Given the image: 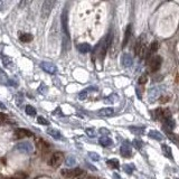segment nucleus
I'll return each mask as SVG.
<instances>
[{"label": "nucleus", "instance_id": "f257e3e1", "mask_svg": "<svg viewBox=\"0 0 179 179\" xmlns=\"http://www.w3.org/2000/svg\"><path fill=\"white\" fill-rule=\"evenodd\" d=\"M60 21H62V32H63V44H64V46H66V49H69V14H67V8L66 7H65L63 13H62Z\"/></svg>", "mask_w": 179, "mask_h": 179}, {"label": "nucleus", "instance_id": "f03ea898", "mask_svg": "<svg viewBox=\"0 0 179 179\" xmlns=\"http://www.w3.org/2000/svg\"><path fill=\"white\" fill-rule=\"evenodd\" d=\"M134 53L142 60L143 57L147 54V41H146V35L142 34L140 35L137 41H136V45H134Z\"/></svg>", "mask_w": 179, "mask_h": 179}, {"label": "nucleus", "instance_id": "7ed1b4c3", "mask_svg": "<svg viewBox=\"0 0 179 179\" xmlns=\"http://www.w3.org/2000/svg\"><path fill=\"white\" fill-rule=\"evenodd\" d=\"M62 176L69 179H82L85 177V171L80 168L75 169H64L62 170Z\"/></svg>", "mask_w": 179, "mask_h": 179}, {"label": "nucleus", "instance_id": "20e7f679", "mask_svg": "<svg viewBox=\"0 0 179 179\" xmlns=\"http://www.w3.org/2000/svg\"><path fill=\"white\" fill-rule=\"evenodd\" d=\"M55 6V0H45L44 4H43V7H41V18L43 19H47L48 16L51 15L52 9L53 7Z\"/></svg>", "mask_w": 179, "mask_h": 179}, {"label": "nucleus", "instance_id": "39448f33", "mask_svg": "<svg viewBox=\"0 0 179 179\" xmlns=\"http://www.w3.org/2000/svg\"><path fill=\"white\" fill-rule=\"evenodd\" d=\"M63 160H64L63 152H60V151L54 152L53 156L51 157L49 161H48V165L51 166V167H53V168H58V167L62 165Z\"/></svg>", "mask_w": 179, "mask_h": 179}, {"label": "nucleus", "instance_id": "423d86ee", "mask_svg": "<svg viewBox=\"0 0 179 179\" xmlns=\"http://www.w3.org/2000/svg\"><path fill=\"white\" fill-rule=\"evenodd\" d=\"M161 63H162L161 56H159V55L153 56L151 60H149V63H148V69H149V72H151V73L157 72L158 69H160Z\"/></svg>", "mask_w": 179, "mask_h": 179}, {"label": "nucleus", "instance_id": "0eeeda50", "mask_svg": "<svg viewBox=\"0 0 179 179\" xmlns=\"http://www.w3.org/2000/svg\"><path fill=\"white\" fill-rule=\"evenodd\" d=\"M16 149H17L18 151L23 152V153H28V155H30V153L34 152L32 144L30 142H26V141L17 143V144H16Z\"/></svg>", "mask_w": 179, "mask_h": 179}, {"label": "nucleus", "instance_id": "6e6552de", "mask_svg": "<svg viewBox=\"0 0 179 179\" xmlns=\"http://www.w3.org/2000/svg\"><path fill=\"white\" fill-rule=\"evenodd\" d=\"M155 118L156 119H159V120H166L168 119V118H171V111L169 109H167V108H159V109H157L155 111Z\"/></svg>", "mask_w": 179, "mask_h": 179}, {"label": "nucleus", "instance_id": "1a4fd4ad", "mask_svg": "<svg viewBox=\"0 0 179 179\" xmlns=\"http://www.w3.org/2000/svg\"><path fill=\"white\" fill-rule=\"evenodd\" d=\"M160 95V88L158 86H151L148 90V101L152 103L155 102Z\"/></svg>", "mask_w": 179, "mask_h": 179}, {"label": "nucleus", "instance_id": "9d476101", "mask_svg": "<svg viewBox=\"0 0 179 179\" xmlns=\"http://www.w3.org/2000/svg\"><path fill=\"white\" fill-rule=\"evenodd\" d=\"M41 67L43 71H45L48 74H55L57 72L56 65L54 63H52V62H41Z\"/></svg>", "mask_w": 179, "mask_h": 179}, {"label": "nucleus", "instance_id": "9b49d317", "mask_svg": "<svg viewBox=\"0 0 179 179\" xmlns=\"http://www.w3.org/2000/svg\"><path fill=\"white\" fill-rule=\"evenodd\" d=\"M120 152H121V156L124 157V158H130V157L132 156V149H131L130 144H129V141H125L121 146Z\"/></svg>", "mask_w": 179, "mask_h": 179}, {"label": "nucleus", "instance_id": "f8f14e48", "mask_svg": "<svg viewBox=\"0 0 179 179\" xmlns=\"http://www.w3.org/2000/svg\"><path fill=\"white\" fill-rule=\"evenodd\" d=\"M32 131H29L27 129H16L15 130V137L18 139H21V138H25V137H32Z\"/></svg>", "mask_w": 179, "mask_h": 179}, {"label": "nucleus", "instance_id": "ddd939ff", "mask_svg": "<svg viewBox=\"0 0 179 179\" xmlns=\"http://www.w3.org/2000/svg\"><path fill=\"white\" fill-rule=\"evenodd\" d=\"M121 64L123 67H130L133 64V58L132 56L130 55L129 53H124L122 57H121Z\"/></svg>", "mask_w": 179, "mask_h": 179}, {"label": "nucleus", "instance_id": "4468645a", "mask_svg": "<svg viewBox=\"0 0 179 179\" xmlns=\"http://www.w3.org/2000/svg\"><path fill=\"white\" fill-rule=\"evenodd\" d=\"M131 32H132V25H131V24H129L128 26H127L125 32H124L123 43H122V46H123V47H125L127 45H128L129 39H130V37H131Z\"/></svg>", "mask_w": 179, "mask_h": 179}, {"label": "nucleus", "instance_id": "2eb2a0df", "mask_svg": "<svg viewBox=\"0 0 179 179\" xmlns=\"http://www.w3.org/2000/svg\"><path fill=\"white\" fill-rule=\"evenodd\" d=\"M36 144L37 147L41 149L43 152H46L48 149H49V144H48V142H46L45 140H43V139L38 138L36 139Z\"/></svg>", "mask_w": 179, "mask_h": 179}, {"label": "nucleus", "instance_id": "dca6fc26", "mask_svg": "<svg viewBox=\"0 0 179 179\" xmlns=\"http://www.w3.org/2000/svg\"><path fill=\"white\" fill-rule=\"evenodd\" d=\"M47 134H49L52 138H54L55 140H62V134L58 130H56V129H52V128H48L47 129Z\"/></svg>", "mask_w": 179, "mask_h": 179}, {"label": "nucleus", "instance_id": "f3484780", "mask_svg": "<svg viewBox=\"0 0 179 179\" xmlns=\"http://www.w3.org/2000/svg\"><path fill=\"white\" fill-rule=\"evenodd\" d=\"M114 113V111L112 108H103L101 110L99 111V115L100 116H103V118H106V116H112Z\"/></svg>", "mask_w": 179, "mask_h": 179}, {"label": "nucleus", "instance_id": "a211bd4d", "mask_svg": "<svg viewBox=\"0 0 179 179\" xmlns=\"http://www.w3.org/2000/svg\"><path fill=\"white\" fill-rule=\"evenodd\" d=\"M148 136H149V138L155 139V140H158V141H161V140L164 139L162 134H161L159 131H156V130H151V131H149Z\"/></svg>", "mask_w": 179, "mask_h": 179}, {"label": "nucleus", "instance_id": "6ab92c4d", "mask_svg": "<svg viewBox=\"0 0 179 179\" xmlns=\"http://www.w3.org/2000/svg\"><path fill=\"white\" fill-rule=\"evenodd\" d=\"M99 143L101 144L102 147H111L113 144V141L108 137H102L99 139Z\"/></svg>", "mask_w": 179, "mask_h": 179}, {"label": "nucleus", "instance_id": "aec40b11", "mask_svg": "<svg viewBox=\"0 0 179 179\" xmlns=\"http://www.w3.org/2000/svg\"><path fill=\"white\" fill-rule=\"evenodd\" d=\"M158 48H159V44H158V41H153L151 45H150V47H149V51L147 52V54L146 55L149 57V56H151L153 53H156L157 51H158Z\"/></svg>", "mask_w": 179, "mask_h": 179}, {"label": "nucleus", "instance_id": "412c9836", "mask_svg": "<svg viewBox=\"0 0 179 179\" xmlns=\"http://www.w3.org/2000/svg\"><path fill=\"white\" fill-rule=\"evenodd\" d=\"M77 48L82 54H86V53H88V52L91 51V45L87 44V43H83V44H80V45H78Z\"/></svg>", "mask_w": 179, "mask_h": 179}, {"label": "nucleus", "instance_id": "4be33fe9", "mask_svg": "<svg viewBox=\"0 0 179 179\" xmlns=\"http://www.w3.org/2000/svg\"><path fill=\"white\" fill-rule=\"evenodd\" d=\"M129 130L133 134H137V136H142L143 133H144V128H142V127H130Z\"/></svg>", "mask_w": 179, "mask_h": 179}, {"label": "nucleus", "instance_id": "5701e85b", "mask_svg": "<svg viewBox=\"0 0 179 179\" xmlns=\"http://www.w3.org/2000/svg\"><path fill=\"white\" fill-rule=\"evenodd\" d=\"M161 149H162V151L165 152L166 156L168 157V158H170V159H172V153H171V149H170L169 146L162 143V144H161Z\"/></svg>", "mask_w": 179, "mask_h": 179}, {"label": "nucleus", "instance_id": "b1692460", "mask_svg": "<svg viewBox=\"0 0 179 179\" xmlns=\"http://www.w3.org/2000/svg\"><path fill=\"white\" fill-rule=\"evenodd\" d=\"M106 165H109L113 169H118L120 167V162L118 159H110V160L106 161Z\"/></svg>", "mask_w": 179, "mask_h": 179}, {"label": "nucleus", "instance_id": "393cba45", "mask_svg": "<svg viewBox=\"0 0 179 179\" xmlns=\"http://www.w3.org/2000/svg\"><path fill=\"white\" fill-rule=\"evenodd\" d=\"M116 100H118V95L113 93V94H111V95H109V96H106L105 99H104V103L112 104V103H114Z\"/></svg>", "mask_w": 179, "mask_h": 179}, {"label": "nucleus", "instance_id": "a878e982", "mask_svg": "<svg viewBox=\"0 0 179 179\" xmlns=\"http://www.w3.org/2000/svg\"><path fill=\"white\" fill-rule=\"evenodd\" d=\"M19 39L24 43H29V41H32V34H21L19 36Z\"/></svg>", "mask_w": 179, "mask_h": 179}, {"label": "nucleus", "instance_id": "bb28decb", "mask_svg": "<svg viewBox=\"0 0 179 179\" xmlns=\"http://www.w3.org/2000/svg\"><path fill=\"white\" fill-rule=\"evenodd\" d=\"M164 123H165V125L169 127L171 130L175 129V127H176V122H175V120L172 118H168V119L164 120Z\"/></svg>", "mask_w": 179, "mask_h": 179}, {"label": "nucleus", "instance_id": "cd10ccee", "mask_svg": "<svg viewBox=\"0 0 179 179\" xmlns=\"http://www.w3.org/2000/svg\"><path fill=\"white\" fill-rule=\"evenodd\" d=\"M2 62H4V65H5V67L7 69H11L13 66H14V63H13V60L9 58V57H2Z\"/></svg>", "mask_w": 179, "mask_h": 179}, {"label": "nucleus", "instance_id": "c85d7f7f", "mask_svg": "<svg viewBox=\"0 0 179 179\" xmlns=\"http://www.w3.org/2000/svg\"><path fill=\"white\" fill-rule=\"evenodd\" d=\"M65 165L67 166V167H73V166L76 165V159L72 156L67 157L66 160H65Z\"/></svg>", "mask_w": 179, "mask_h": 179}, {"label": "nucleus", "instance_id": "c756f323", "mask_svg": "<svg viewBox=\"0 0 179 179\" xmlns=\"http://www.w3.org/2000/svg\"><path fill=\"white\" fill-rule=\"evenodd\" d=\"M25 111H26V113H27L28 115H30V116L36 115V109H35L32 105H26Z\"/></svg>", "mask_w": 179, "mask_h": 179}, {"label": "nucleus", "instance_id": "7c9ffc66", "mask_svg": "<svg viewBox=\"0 0 179 179\" xmlns=\"http://www.w3.org/2000/svg\"><path fill=\"white\" fill-rule=\"evenodd\" d=\"M136 169V167L133 165H124L123 166V170L127 172V174H129V175H131L133 172V170Z\"/></svg>", "mask_w": 179, "mask_h": 179}, {"label": "nucleus", "instance_id": "2f4dec72", "mask_svg": "<svg viewBox=\"0 0 179 179\" xmlns=\"http://www.w3.org/2000/svg\"><path fill=\"white\" fill-rule=\"evenodd\" d=\"M132 146L136 148V149H139V150H140V149L142 148V141H141V140H138V139H134L132 141Z\"/></svg>", "mask_w": 179, "mask_h": 179}, {"label": "nucleus", "instance_id": "473e14b6", "mask_svg": "<svg viewBox=\"0 0 179 179\" xmlns=\"http://www.w3.org/2000/svg\"><path fill=\"white\" fill-rule=\"evenodd\" d=\"M37 122L39 124H43V125H49V121L45 119L44 116H38L37 118Z\"/></svg>", "mask_w": 179, "mask_h": 179}, {"label": "nucleus", "instance_id": "72a5a7b5", "mask_svg": "<svg viewBox=\"0 0 179 179\" xmlns=\"http://www.w3.org/2000/svg\"><path fill=\"white\" fill-rule=\"evenodd\" d=\"M78 99H80L81 101L86 100L87 99V91L86 90H83V91H81V92L78 93Z\"/></svg>", "mask_w": 179, "mask_h": 179}, {"label": "nucleus", "instance_id": "f704fd0d", "mask_svg": "<svg viewBox=\"0 0 179 179\" xmlns=\"http://www.w3.org/2000/svg\"><path fill=\"white\" fill-rule=\"evenodd\" d=\"M85 132H86V134L87 136H88V137H90V138H94V137H95V136H96V132H95V130H94V129H86V130H85Z\"/></svg>", "mask_w": 179, "mask_h": 179}, {"label": "nucleus", "instance_id": "c9c22d12", "mask_svg": "<svg viewBox=\"0 0 179 179\" xmlns=\"http://www.w3.org/2000/svg\"><path fill=\"white\" fill-rule=\"evenodd\" d=\"M88 157L92 159L93 161H99L100 160V156L97 155L96 152H88Z\"/></svg>", "mask_w": 179, "mask_h": 179}, {"label": "nucleus", "instance_id": "e433bc0d", "mask_svg": "<svg viewBox=\"0 0 179 179\" xmlns=\"http://www.w3.org/2000/svg\"><path fill=\"white\" fill-rule=\"evenodd\" d=\"M47 90H48V87H47L46 85H44V84H41V86L38 87V92L41 93V94H46Z\"/></svg>", "mask_w": 179, "mask_h": 179}, {"label": "nucleus", "instance_id": "4c0bfd02", "mask_svg": "<svg viewBox=\"0 0 179 179\" xmlns=\"http://www.w3.org/2000/svg\"><path fill=\"white\" fill-rule=\"evenodd\" d=\"M99 133H101L102 136L106 137L108 134H110V130H108V129L105 128H101V129H99Z\"/></svg>", "mask_w": 179, "mask_h": 179}, {"label": "nucleus", "instance_id": "58836bf2", "mask_svg": "<svg viewBox=\"0 0 179 179\" xmlns=\"http://www.w3.org/2000/svg\"><path fill=\"white\" fill-rule=\"evenodd\" d=\"M146 83H147V75H142L139 78V84L142 85V84H146Z\"/></svg>", "mask_w": 179, "mask_h": 179}, {"label": "nucleus", "instance_id": "ea45409f", "mask_svg": "<svg viewBox=\"0 0 179 179\" xmlns=\"http://www.w3.org/2000/svg\"><path fill=\"white\" fill-rule=\"evenodd\" d=\"M7 120H8L7 115L4 114V113H0V123H2V122H6Z\"/></svg>", "mask_w": 179, "mask_h": 179}, {"label": "nucleus", "instance_id": "a19ab883", "mask_svg": "<svg viewBox=\"0 0 179 179\" xmlns=\"http://www.w3.org/2000/svg\"><path fill=\"white\" fill-rule=\"evenodd\" d=\"M23 94H21V93H19V95H17V104H19V105H20V104H21V102H23Z\"/></svg>", "mask_w": 179, "mask_h": 179}, {"label": "nucleus", "instance_id": "79ce46f5", "mask_svg": "<svg viewBox=\"0 0 179 179\" xmlns=\"http://www.w3.org/2000/svg\"><path fill=\"white\" fill-rule=\"evenodd\" d=\"M56 114H60V116H63V114L60 113V108H57V109H56V111H54V112H53V115H56Z\"/></svg>", "mask_w": 179, "mask_h": 179}, {"label": "nucleus", "instance_id": "37998d69", "mask_svg": "<svg viewBox=\"0 0 179 179\" xmlns=\"http://www.w3.org/2000/svg\"><path fill=\"white\" fill-rule=\"evenodd\" d=\"M168 101H169V97H168V96H162L160 99L161 103H166V102H168Z\"/></svg>", "mask_w": 179, "mask_h": 179}, {"label": "nucleus", "instance_id": "c03bdc74", "mask_svg": "<svg viewBox=\"0 0 179 179\" xmlns=\"http://www.w3.org/2000/svg\"><path fill=\"white\" fill-rule=\"evenodd\" d=\"M137 94H138V97L139 99H140V100H141V90H140V88H139V87H137Z\"/></svg>", "mask_w": 179, "mask_h": 179}, {"label": "nucleus", "instance_id": "a18cd8bd", "mask_svg": "<svg viewBox=\"0 0 179 179\" xmlns=\"http://www.w3.org/2000/svg\"><path fill=\"white\" fill-rule=\"evenodd\" d=\"M86 166H87V167H88V168H91V169H92L93 171H96V168H95L94 166L91 165V164H86Z\"/></svg>", "mask_w": 179, "mask_h": 179}, {"label": "nucleus", "instance_id": "49530a36", "mask_svg": "<svg viewBox=\"0 0 179 179\" xmlns=\"http://www.w3.org/2000/svg\"><path fill=\"white\" fill-rule=\"evenodd\" d=\"M0 109H1V110H6V105L4 103H1V102H0Z\"/></svg>", "mask_w": 179, "mask_h": 179}, {"label": "nucleus", "instance_id": "de8ad7c7", "mask_svg": "<svg viewBox=\"0 0 179 179\" xmlns=\"http://www.w3.org/2000/svg\"><path fill=\"white\" fill-rule=\"evenodd\" d=\"M113 177H114L115 179H121V177H120L118 174H114V175H113Z\"/></svg>", "mask_w": 179, "mask_h": 179}, {"label": "nucleus", "instance_id": "09e8293b", "mask_svg": "<svg viewBox=\"0 0 179 179\" xmlns=\"http://www.w3.org/2000/svg\"><path fill=\"white\" fill-rule=\"evenodd\" d=\"M2 7H4V2H2V1H0V10L2 9Z\"/></svg>", "mask_w": 179, "mask_h": 179}, {"label": "nucleus", "instance_id": "8fccbe9b", "mask_svg": "<svg viewBox=\"0 0 179 179\" xmlns=\"http://www.w3.org/2000/svg\"><path fill=\"white\" fill-rule=\"evenodd\" d=\"M87 179H96V178H94V177H88Z\"/></svg>", "mask_w": 179, "mask_h": 179}]
</instances>
